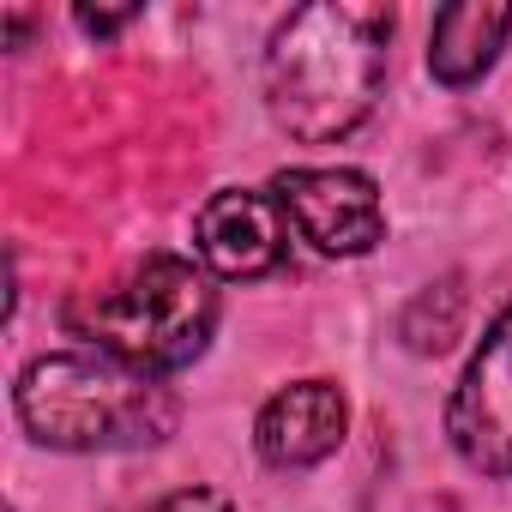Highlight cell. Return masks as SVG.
<instances>
[{"label": "cell", "mask_w": 512, "mask_h": 512, "mask_svg": "<svg viewBox=\"0 0 512 512\" xmlns=\"http://www.w3.org/2000/svg\"><path fill=\"white\" fill-rule=\"evenodd\" d=\"M344 422H350V404L332 380H296L266 398L260 422H253V446L278 470H308L338 452Z\"/></svg>", "instance_id": "52a82bcc"}, {"label": "cell", "mask_w": 512, "mask_h": 512, "mask_svg": "<svg viewBox=\"0 0 512 512\" xmlns=\"http://www.w3.org/2000/svg\"><path fill=\"white\" fill-rule=\"evenodd\" d=\"M157 512H235L217 488H181V494H169Z\"/></svg>", "instance_id": "9c48e42d"}, {"label": "cell", "mask_w": 512, "mask_h": 512, "mask_svg": "<svg viewBox=\"0 0 512 512\" xmlns=\"http://www.w3.org/2000/svg\"><path fill=\"white\" fill-rule=\"evenodd\" d=\"M392 43V7L320 0L290 13L266 49V109L302 145H332L356 133L380 97Z\"/></svg>", "instance_id": "6da1fadb"}, {"label": "cell", "mask_w": 512, "mask_h": 512, "mask_svg": "<svg viewBox=\"0 0 512 512\" xmlns=\"http://www.w3.org/2000/svg\"><path fill=\"white\" fill-rule=\"evenodd\" d=\"M67 326L139 374H175L211 344L217 290L193 260L151 253L133 272H121L109 290L79 296L67 308Z\"/></svg>", "instance_id": "3957f363"}, {"label": "cell", "mask_w": 512, "mask_h": 512, "mask_svg": "<svg viewBox=\"0 0 512 512\" xmlns=\"http://www.w3.org/2000/svg\"><path fill=\"white\" fill-rule=\"evenodd\" d=\"M19 422L55 452H127L157 446L175 428V392L157 374H139L103 350L37 356L13 386Z\"/></svg>", "instance_id": "7a4b0ae2"}, {"label": "cell", "mask_w": 512, "mask_h": 512, "mask_svg": "<svg viewBox=\"0 0 512 512\" xmlns=\"http://www.w3.org/2000/svg\"><path fill=\"white\" fill-rule=\"evenodd\" d=\"M193 247L199 260L217 272V278H266L284 266V205L266 199V193H247V187H229V193H211L205 211L193 217Z\"/></svg>", "instance_id": "8992f818"}, {"label": "cell", "mask_w": 512, "mask_h": 512, "mask_svg": "<svg viewBox=\"0 0 512 512\" xmlns=\"http://www.w3.org/2000/svg\"><path fill=\"white\" fill-rule=\"evenodd\" d=\"M284 217L296 223V235L332 260H356V253L380 247L386 235V211H380V187L362 169H284L272 181Z\"/></svg>", "instance_id": "5b68a950"}, {"label": "cell", "mask_w": 512, "mask_h": 512, "mask_svg": "<svg viewBox=\"0 0 512 512\" xmlns=\"http://www.w3.org/2000/svg\"><path fill=\"white\" fill-rule=\"evenodd\" d=\"M512 31V7H440L434 13V31H428V73L440 85H470L494 67L500 43Z\"/></svg>", "instance_id": "ba28073f"}, {"label": "cell", "mask_w": 512, "mask_h": 512, "mask_svg": "<svg viewBox=\"0 0 512 512\" xmlns=\"http://www.w3.org/2000/svg\"><path fill=\"white\" fill-rule=\"evenodd\" d=\"M139 13L127 7V13H91V7H79V31H91V37H115L121 25H133Z\"/></svg>", "instance_id": "30bf717a"}, {"label": "cell", "mask_w": 512, "mask_h": 512, "mask_svg": "<svg viewBox=\"0 0 512 512\" xmlns=\"http://www.w3.org/2000/svg\"><path fill=\"white\" fill-rule=\"evenodd\" d=\"M446 434L470 470L512 482V308L482 332L464 380L452 386Z\"/></svg>", "instance_id": "277c9868"}]
</instances>
